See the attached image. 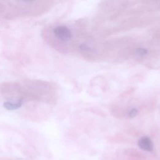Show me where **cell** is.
<instances>
[{"mask_svg": "<svg viewBox=\"0 0 160 160\" xmlns=\"http://www.w3.org/2000/svg\"><path fill=\"white\" fill-rule=\"evenodd\" d=\"M138 114V110L136 109L131 110L129 113V116L130 118H134Z\"/></svg>", "mask_w": 160, "mask_h": 160, "instance_id": "5b68a950", "label": "cell"}, {"mask_svg": "<svg viewBox=\"0 0 160 160\" xmlns=\"http://www.w3.org/2000/svg\"><path fill=\"white\" fill-rule=\"evenodd\" d=\"M23 103L22 100H18L16 102L12 101H6L3 103V107L9 111H14L20 109Z\"/></svg>", "mask_w": 160, "mask_h": 160, "instance_id": "3957f363", "label": "cell"}, {"mask_svg": "<svg viewBox=\"0 0 160 160\" xmlns=\"http://www.w3.org/2000/svg\"><path fill=\"white\" fill-rule=\"evenodd\" d=\"M148 53V51L145 49L143 48H139L136 49V53L139 55H145Z\"/></svg>", "mask_w": 160, "mask_h": 160, "instance_id": "277c9868", "label": "cell"}, {"mask_svg": "<svg viewBox=\"0 0 160 160\" xmlns=\"http://www.w3.org/2000/svg\"></svg>", "mask_w": 160, "mask_h": 160, "instance_id": "8992f818", "label": "cell"}, {"mask_svg": "<svg viewBox=\"0 0 160 160\" xmlns=\"http://www.w3.org/2000/svg\"><path fill=\"white\" fill-rule=\"evenodd\" d=\"M54 33L56 36L62 41H68L72 38V33L69 29L64 26H59L55 29Z\"/></svg>", "mask_w": 160, "mask_h": 160, "instance_id": "6da1fadb", "label": "cell"}, {"mask_svg": "<svg viewBox=\"0 0 160 160\" xmlns=\"http://www.w3.org/2000/svg\"><path fill=\"white\" fill-rule=\"evenodd\" d=\"M138 146L146 151H151L153 150V144L148 137L141 138L138 141Z\"/></svg>", "mask_w": 160, "mask_h": 160, "instance_id": "7a4b0ae2", "label": "cell"}]
</instances>
